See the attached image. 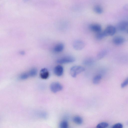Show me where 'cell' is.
<instances>
[{"mask_svg":"<svg viewBox=\"0 0 128 128\" xmlns=\"http://www.w3.org/2000/svg\"><path fill=\"white\" fill-rule=\"evenodd\" d=\"M89 28L91 31L97 33L102 31L101 26L99 24H91L90 25Z\"/></svg>","mask_w":128,"mask_h":128,"instance_id":"52a82bcc","label":"cell"},{"mask_svg":"<svg viewBox=\"0 0 128 128\" xmlns=\"http://www.w3.org/2000/svg\"><path fill=\"white\" fill-rule=\"evenodd\" d=\"M30 77L28 72L23 73L19 76V79L21 80H25L28 79Z\"/></svg>","mask_w":128,"mask_h":128,"instance_id":"ac0fdd59","label":"cell"},{"mask_svg":"<svg viewBox=\"0 0 128 128\" xmlns=\"http://www.w3.org/2000/svg\"><path fill=\"white\" fill-rule=\"evenodd\" d=\"M73 122L76 124L78 125H81L83 122L82 119L80 117L76 116L73 118Z\"/></svg>","mask_w":128,"mask_h":128,"instance_id":"4fadbf2b","label":"cell"},{"mask_svg":"<svg viewBox=\"0 0 128 128\" xmlns=\"http://www.w3.org/2000/svg\"><path fill=\"white\" fill-rule=\"evenodd\" d=\"M93 10L95 13L99 14H101L103 12V8L99 5H96L94 6Z\"/></svg>","mask_w":128,"mask_h":128,"instance_id":"5bb4252c","label":"cell"},{"mask_svg":"<svg viewBox=\"0 0 128 128\" xmlns=\"http://www.w3.org/2000/svg\"><path fill=\"white\" fill-rule=\"evenodd\" d=\"M125 41V39L123 37L120 36L115 37L112 40L113 43L116 45H121L123 44Z\"/></svg>","mask_w":128,"mask_h":128,"instance_id":"9c48e42d","label":"cell"},{"mask_svg":"<svg viewBox=\"0 0 128 128\" xmlns=\"http://www.w3.org/2000/svg\"><path fill=\"white\" fill-rule=\"evenodd\" d=\"M75 61V59L73 57L67 56L58 59L57 62L59 64H64L73 63Z\"/></svg>","mask_w":128,"mask_h":128,"instance_id":"5b68a950","label":"cell"},{"mask_svg":"<svg viewBox=\"0 0 128 128\" xmlns=\"http://www.w3.org/2000/svg\"><path fill=\"white\" fill-rule=\"evenodd\" d=\"M25 2H26L30 0H23Z\"/></svg>","mask_w":128,"mask_h":128,"instance_id":"603a6c76","label":"cell"},{"mask_svg":"<svg viewBox=\"0 0 128 128\" xmlns=\"http://www.w3.org/2000/svg\"><path fill=\"white\" fill-rule=\"evenodd\" d=\"M64 45L62 43L57 44L53 48L54 51L56 52L59 53L62 51L64 48Z\"/></svg>","mask_w":128,"mask_h":128,"instance_id":"8fae6325","label":"cell"},{"mask_svg":"<svg viewBox=\"0 0 128 128\" xmlns=\"http://www.w3.org/2000/svg\"><path fill=\"white\" fill-rule=\"evenodd\" d=\"M117 28L119 31L126 32L128 34V22L122 21L119 22L117 25Z\"/></svg>","mask_w":128,"mask_h":128,"instance_id":"277c9868","label":"cell"},{"mask_svg":"<svg viewBox=\"0 0 128 128\" xmlns=\"http://www.w3.org/2000/svg\"><path fill=\"white\" fill-rule=\"evenodd\" d=\"M60 126L61 128H67L68 127V125L67 121H64L61 122Z\"/></svg>","mask_w":128,"mask_h":128,"instance_id":"ffe728a7","label":"cell"},{"mask_svg":"<svg viewBox=\"0 0 128 128\" xmlns=\"http://www.w3.org/2000/svg\"><path fill=\"white\" fill-rule=\"evenodd\" d=\"M107 51L105 50L100 51L98 54L97 58L98 59H101L104 57L107 54Z\"/></svg>","mask_w":128,"mask_h":128,"instance_id":"7c38bea8","label":"cell"},{"mask_svg":"<svg viewBox=\"0 0 128 128\" xmlns=\"http://www.w3.org/2000/svg\"><path fill=\"white\" fill-rule=\"evenodd\" d=\"M128 85V77L123 82L121 85L122 88H124Z\"/></svg>","mask_w":128,"mask_h":128,"instance_id":"44dd1931","label":"cell"},{"mask_svg":"<svg viewBox=\"0 0 128 128\" xmlns=\"http://www.w3.org/2000/svg\"><path fill=\"white\" fill-rule=\"evenodd\" d=\"M37 70L35 68H33L31 69L28 72L29 76L30 77H34L37 74Z\"/></svg>","mask_w":128,"mask_h":128,"instance_id":"2e32d148","label":"cell"},{"mask_svg":"<svg viewBox=\"0 0 128 128\" xmlns=\"http://www.w3.org/2000/svg\"><path fill=\"white\" fill-rule=\"evenodd\" d=\"M109 126L108 124L105 122H103L98 124L97 126L98 128H105Z\"/></svg>","mask_w":128,"mask_h":128,"instance_id":"e0dca14e","label":"cell"},{"mask_svg":"<svg viewBox=\"0 0 128 128\" xmlns=\"http://www.w3.org/2000/svg\"><path fill=\"white\" fill-rule=\"evenodd\" d=\"M103 32L105 37L108 36H112L116 33V29L114 26L109 25L107 26Z\"/></svg>","mask_w":128,"mask_h":128,"instance_id":"7a4b0ae2","label":"cell"},{"mask_svg":"<svg viewBox=\"0 0 128 128\" xmlns=\"http://www.w3.org/2000/svg\"><path fill=\"white\" fill-rule=\"evenodd\" d=\"M40 77L42 79H46L48 78L49 76V73L47 69L44 68L40 71Z\"/></svg>","mask_w":128,"mask_h":128,"instance_id":"30bf717a","label":"cell"},{"mask_svg":"<svg viewBox=\"0 0 128 128\" xmlns=\"http://www.w3.org/2000/svg\"><path fill=\"white\" fill-rule=\"evenodd\" d=\"M50 89L52 92L56 93L61 91L63 89L62 86L58 82H53L52 83L50 87Z\"/></svg>","mask_w":128,"mask_h":128,"instance_id":"3957f363","label":"cell"},{"mask_svg":"<svg viewBox=\"0 0 128 128\" xmlns=\"http://www.w3.org/2000/svg\"><path fill=\"white\" fill-rule=\"evenodd\" d=\"M85 46V44L84 42L80 40H75L73 44L74 48L77 50H81L84 48Z\"/></svg>","mask_w":128,"mask_h":128,"instance_id":"8992f818","label":"cell"},{"mask_svg":"<svg viewBox=\"0 0 128 128\" xmlns=\"http://www.w3.org/2000/svg\"><path fill=\"white\" fill-rule=\"evenodd\" d=\"M123 125L120 123H117L113 126L112 128H122L123 127Z\"/></svg>","mask_w":128,"mask_h":128,"instance_id":"7402d4cb","label":"cell"},{"mask_svg":"<svg viewBox=\"0 0 128 128\" xmlns=\"http://www.w3.org/2000/svg\"><path fill=\"white\" fill-rule=\"evenodd\" d=\"M85 70V68L82 66H74L72 67L70 69V74L72 77L75 78L78 75L84 71Z\"/></svg>","mask_w":128,"mask_h":128,"instance_id":"6da1fadb","label":"cell"},{"mask_svg":"<svg viewBox=\"0 0 128 128\" xmlns=\"http://www.w3.org/2000/svg\"><path fill=\"white\" fill-rule=\"evenodd\" d=\"M94 62L93 59L91 58H88L85 59L84 61V63L86 65L92 64Z\"/></svg>","mask_w":128,"mask_h":128,"instance_id":"d6986e66","label":"cell"},{"mask_svg":"<svg viewBox=\"0 0 128 128\" xmlns=\"http://www.w3.org/2000/svg\"><path fill=\"white\" fill-rule=\"evenodd\" d=\"M102 78L100 75H97L96 76L93 78V82L94 84H99Z\"/></svg>","mask_w":128,"mask_h":128,"instance_id":"9a60e30c","label":"cell"},{"mask_svg":"<svg viewBox=\"0 0 128 128\" xmlns=\"http://www.w3.org/2000/svg\"><path fill=\"white\" fill-rule=\"evenodd\" d=\"M55 74L59 77L63 75L64 72L63 67L60 65H58L56 66L54 70Z\"/></svg>","mask_w":128,"mask_h":128,"instance_id":"ba28073f","label":"cell"}]
</instances>
